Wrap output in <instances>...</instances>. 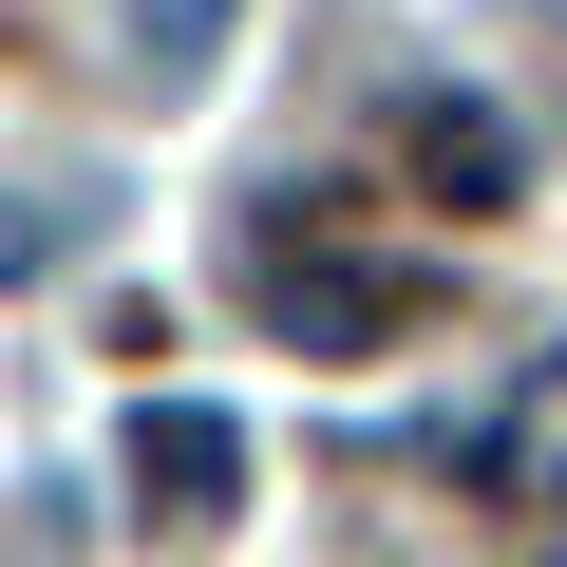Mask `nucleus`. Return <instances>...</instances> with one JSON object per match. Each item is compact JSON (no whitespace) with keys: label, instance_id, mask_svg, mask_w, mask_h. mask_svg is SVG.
I'll return each instance as SVG.
<instances>
[{"label":"nucleus","instance_id":"7ed1b4c3","mask_svg":"<svg viewBox=\"0 0 567 567\" xmlns=\"http://www.w3.org/2000/svg\"><path fill=\"white\" fill-rule=\"evenodd\" d=\"M398 152H416V189H435V208H511V189H529V152H511V114H492V95H416V114H398Z\"/></svg>","mask_w":567,"mask_h":567},{"label":"nucleus","instance_id":"f03ea898","mask_svg":"<svg viewBox=\"0 0 567 567\" xmlns=\"http://www.w3.org/2000/svg\"><path fill=\"white\" fill-rule=\"evenodd\" d=\"M133 492H152V529H227V511H246V416L133 398Z\"/></svg>","mask_w":567,"mask_h":567},{"label":"nucleus","instance_id":"20e7f679","mask_svg":"<svg viewBox=\"0 0 567 567\" xmlns=\"http://www.w3.org/2000/svg\"><path fill=\"white\" fill-rule=\"evenodd\" d=\"M133 39H152V76H208V39H227V0H133Z\"/></svg>","mask_w":567,"mask_h":567},{"label":"nucleus","instance_id":"f257e3e1","mask_svg":"<svg viewBox=\"0 0 567 567\" xmlns=\"http://www.w3.org/2000/svg\"><path fill=\"white\" fill-rule=\"evenodd\" d=\"M246 303L303 341V360H379L398 322H416V265H322V246H284V227H246Z\"/></svg>","mask_w":567,"mask_h":567}]
</instances>
